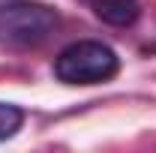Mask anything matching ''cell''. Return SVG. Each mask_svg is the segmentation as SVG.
<instances>
[{
    "instance_id": "6da1fadb",
    "label": "cell",
    "mask_w": 156,
    "mask_h": 153,
    "mask_svg": "<svg viewBox=\"0 0 156 153\" xmlns=\"http://www.w3.org/2000/svg\"><path fill=\"white\" fill-rule=\"evenodd\" d=\"M60 12L39 0H12L0 6V45L27 51L57 33Z\"/></svg>"
},
{
    "instance_id": "7a4b0ae2",
    "label": "cell",
    "mask_w": 156,
    "mask_h": 153,
    "mask_svg": "<svg viewBox=\"0 0 156 153\" xmlns=\"http://www.w3.org/2000/svg\"><path fill=\"white\" fill-rule=\"evenodd\" d=\"M120 72V57L111 45L96 39H78L54 57V78L69 87L105 84Z\"/></svg>"
},
{
    "instance_id": "3957f363",
    "label": "cell",
    "mask_w": 156,
    "mask_h": 153,
    "mask_svg": "<svg viewBox=\"0 0 156 153\" xmlns=\"http://www.w3.org/2000/svg\"><path fill=\"white\" fill-rule=\"evenodd\" d=\"M99 18L114 27H129L141 12V0H87Z\"/></svg>"
},
{
    "instance_id": "277c9868",
    "label": "cell",
    "mask_w": 156,
    "mask_h": 153,
    "mask_svg": "<svg viewBox=\"0 0 156 153\" xmlns=\"http://www.w3.org/2000/svg\"><path fill=\"white\" fill-rule=\"evenodd\" d=\"M24 126V111L12 102H0V141L12 138Z\"/></svg>"
}]
</instances>
